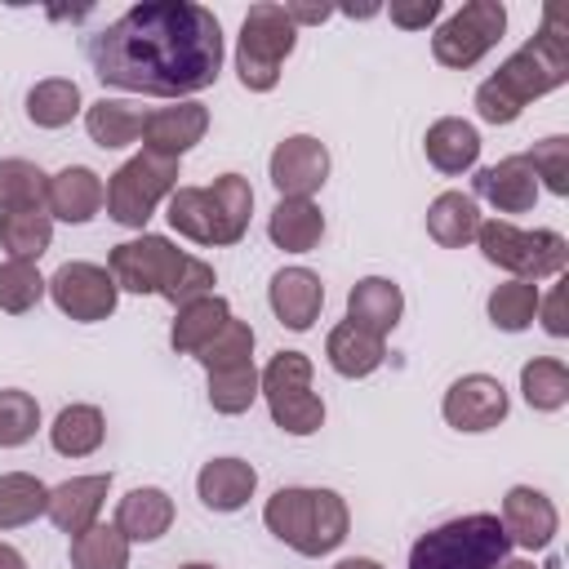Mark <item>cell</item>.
<instances>
[{
  "mask_svg": "<svg viewBox=\"0 0 569 569\" xmlns=\"http://www.w3.org/2000/svg\"><path fill=\"white\" fill-rule=\"evenodd\" d=\"M93 76L107 89L191 98L222 71V22L196 0H142L89 36Z\"/></svg>",
  "mask_w": 569,
  "mask_h": 569,
  "instance_id": "obj_1",
  "label": "cell"
},
{
  "mask_svg": "<svg viewBox=\"0 0 569 569\" xmlns=\"http://www.w3.org/2000/svg\"><path fill=\"white\" fill-rule=\"evenodd\" d=\"M569 80V44L556 27V13L542 18V31L529 36L493 76L476 84V116L485 124H516L525 107Z\"/></svg>",
  "mask_w": 569,
  "mask_h": 569,
  "instance_id": "obj_2",
  "label": "cell"
},
{
  "mask_svg": "<svg viewBox=\"0 0 569 569\" xmlns=\"http://www.w3.org/2000/svg\"><path fill=\"white\" fill-rule=\"evenodd\" d=\"M262 525L267 533H276L289 551L316 560L329 556L347 542L351 529V511L347 498L338 489H307V485H284L267 498L262 507Z\"/></svg>",
  "mask_w": 569,
  "mask_h": 569,
  "instance_id": "obj_3",
  "label": "cell"
},
{
  "mask_svg": "<svg viewBox=\"0 0 569 569\" xmlns=\"http://www.w3.org/2000/svg\"><path fill=\"white\" fill-rule=\"evenodd\" d=\"M511 556V538L493 511H467L427 529L409 547V569H498Z\"/></svg>",
  "mask_w": 569,
  "mask_h": 569,
  "instance_id": "obj_4",
  "label": "cell"
},
{
  "mask_svg": "<svg viewBox=\"0 0 569 569\" xmlns=\"http://www.w3.org/2000/svg\"><path fill=\"white\" fill-rule=\"evenodd\" d=\"M476 244L489 267H502L511 280H529V284L556 280L569 267V240L551 227L525 231L511 218H489L476 227Z\"/></svg>",
  "mask_w": 569,
  "mask_h": 569,
  "instance_id": "obj_5",
  "label": "cell"
},
{
  "mask_svg": "<svg viewBox=\"0 0 569 569\" xmlns=\"http://www.w3.org/2000/svg\"><path fill=\"white\" fill-rule=\"evenodd\" d=\"M298 49V27L289 22L284 4H253L240 22V40H236V76L249 93H271L280 84L284 58Z\"/></svg>",
  "mask_w": 569,
  "mask_h": 569,
  "instance_id": "obj_6",
  "label": "cell"
},
{
  "mask_svg": "<svg viewBox=\"0 0 569 569\" xmlns=\"http://www.w3.org/2000/svg\"><path fill=\"white\" fill-rule=\"evenodd\" d=\"M311 356L302 351H276L271 365L258 369L267 413L284 436H316L325 427V400L311 391Z\"/></svg>",
  "mask_w": 569,
  "mask_h": 569,
  "instance_id": "obj_7",
  "label": "cell"
},
{
  "mask_svg": "<svg viewBox=\"0 0 569 569\" xmlns=\"http://www.w3.org/2000/svg\"><path fill=\"white\" fill-rule=\"evenodd\" d=\"M173 191H178V160L138 151L107 178V218L129 231H142L160 209V200H169Z\"/></svg>",
  "mask_w": 569,
  "mask_h": 569,
  "instance_id": "obj_8",
  "label": "cell"
},
{
  "mask_svg": "<svg viewBox=\"0 0 569 569\" xmlns=\"http://www.w3.org/2000/svg\"><path fill=\"white\" fill-rule=\"evenodd\" d=\"M507 31V4L502 0H467L458 13H449L431 31V58L449 71L476 67Z\"/></svg>",
  "mask_w": 569,
  "mask_h": 569,
  "instance_id": "obj_9",
  "label": "cell"
},
{
  "mask_svg": "<svg viewBox=\"0 0 569 569\" xmlns=\"http://www.w3.org/2000/svg\"><path fill=\"white\" fill-rule=\"evenodd\" d=\"M182 262H187V253L169 236H151V231H142L133 240H120L107 253V271H111L116 289L120 293H138V298L142 293H160L164 298V289L173 284Z\"/></svg>",
  "mask_w": 569,
  "mask_h": 569,
  "instance_id": "obj_10",
  "label": "cell"
},
{
  "mask_svg": "<svg viewBox=\"0 0 569 569\" xmlns=\"http://www.w3.org/2000/svg\"><path fill=\"white\" fill-rule=\"evenodd\" d=\"M49 298L53 307L67 316V320H80V325H98V320H111L116 316V302H120V289L111 280V271L102 262H62L53 276H49Z\"/></svg>",
  "mask_w": 569,
  "mask_h": 569,
  "instance_id": "obj_11",
  "label": "cell"
},
{
  "mask_svg": "<svg viewBox=\"0 0 569 569\" xmlns=\"http://www.w3.org/2000/svg\"><path fill=\"white\" fill-rule=\"evenodd\" d=\"M440 413L453 431L462 436H480V431H493L498 422H507L511 413V396L507 387L493 378V373H462L445 387V400H440Z\"/></svg>",
  "mask_w": 569,
  "mask_h": 569,
  "instance_id": "obj_12",
  "label": "cell"
},
{
  "mask_svg": "<svg viewBox=\"0 0 569 569\" xmlns=\"http://www.w3.org/2000/svg\"><path fill=\"white\" fill-rule=\"evenodd\" d=\"M267 178L280 200H311L329 182V147L316 133H289L267 160Z\"/></svg>",
  "mask_w": 569,
  "mask_h": 569,
  "instance_id": "obj_13",
  "label": "cell"
},
{
  "mask_svg": "<svg viewBox=\"0 0 569 569\" xmlns=\"http://www.w3.org/2000/svg\"><path fill=\"white\" fill-rule=\"evenodd\" d=\"M498 520H502L511 547H520V551H547L556 542V533H560L556 502L533 485H511L502 493V516Z\"/></svg>",
  "mask_w": 569,
  "mask_h": 569,
  "instance_id": "obj_14",
  "label": "cell"
},
{
  "mask_svg": "<svg viewBox=\"0 0 569 569\" xmlns=\"http://www.w3.org/2000/svg\"><path fill=\"white\" fill-rule=\"evenodd\" d=\"M204 133H209V107L196 102V98H182V102L147 111V120H142V151L182 160L196 142H204Z\"/></svg>",
  "mask_w": 569,
  "mask_h": 569,
  "instance_id": "obj_15",
  "label": "cell"
},
{
  "mask_svg": "<svg viewBox=\"0 0 569 569\" xmlns=\"http://www.w3.org/2000/svg\"><path fill=\"white\" fill-rule=\"evenodd\" d=\"M107 204V182L89 169V164H67L58 173H49V191H44V213L53 222H71L84 227L98 218V209Z\"/></svg>",
  "mask_w": 569,
  "mask_h": 569,
  "instance_id": "obj_16",
  "label": "cell"
},
{
  "mask_svg": "<svg viewBox=\"0 0 569 569\" xmlns=\"http://www.w3.org/2000/svg\"><path fill=\"white\" fill-rule=\"evenodd\" d=\"M267 302L276 311V320L293 333H307L316 320H320V307H325V284L311 267H280L267 284Z\"/></svg>",
  "mask_w": 569,
  "mask_h": 569,
  "instance_id": "obj_17",
  "label": "cell"
},
{
  "mask_svg": "<svg viewBox=\"0 0 569 569\" xmlns=\"http://www.w3.org/2000/svg\"><path fill=\"white\" fill-rule=\"evenodd\" d=\"M107 493H111V471L71 476V480H62V485L49 489V511H44V516L53 520V529H62L67 538H76V533H84L89 525H98Z\"/></svg>",
  "mask_w": 569,
  "mask_h": 569,
  "instance_id": "obj_18",
  "label": "cell"
},
{
  "mask_svg": "<svg viewBox=\"0 0 569 569\" xmlns=\"http://www.w3.org/2000/svg\"><path fill=\"white\" fill-rule=\"evenodd\" d=\"M538 178L525 156H502L498 164L476 169V196L493 204V213H529L538 204Z\"/></svg>",
  "mask_w": 569,
  "mask_h": 569,
  "instance_id": "obj_19",
  "label": "cell"
},
{
  "mask_svg": "<svg viewBox=\"0 0 569 569\" xmlns=\"http://www.w3.org/2000/svg\"><path fill=\"white\" fill-rule=\"evenodd\" d=\"M405 316V293L387 276H360L347 289V320L373 338H387Z\"/></svg>",
  "mask_w": 569,
  "mask_h": 569,
  "instance_id": "obj_20",
  "label": "cell"
},
{
  "mask_svg": "<svg viewBox=\"0 0 569 569\" xmlns=\"http://www.w3.org/2000/svg\"><path fill=\"white\" fill-rule=\"evenodd\" d=\"M253 493H258V471H253V462H244V458H209V462L196 471V498H200L209 511H218V516L240 511Z\"/></svg>",
  "mask_w": 569,
  "mask_h": 569,
  "instance_id": "obj_21",
  "label": "cell"
},
{
  "mask_svg": "<svg viewBox=\"0 0 569 569\" xmlns=\"http://www.w3.org/2000/svg\"><path fill=\"white\" fill-rule=\"evenodd\" d=\"M422 151H427L431 169H440L445 178L471 173L476 160H480V129L471 120H462V116H440V120L427 124Z\"/></svg>",
  "mask_w": 569,
  "mask_h": 569,
  "instance_id": "obj_22",
  "label": "cell"
},
{
  "mask_svg": "<svg viewBox=\"0 0 569 569\" xmlns=\"http://www.w3.org/2000/svg\"><path fill=\"white\" fill-rule=\"evenodd\" d=\"M173 498L160 489V485H138L129 489L120 502H116V529L129 538V542H160L169 529H173Z\"/></svg>",
  "mask_w": 569,
  "mask_h": 569,
  "instance_id": "obj_23",
  "label": "cell"
},
{
  "mask_svg": "<svg viewBox=\"0 0 569 569\" xmlns=\"http://www.w3.org/2000/svg\"><path fill=\"white\" fill-rule=\"evenodd\" d=\"M325 360H329V369L338 373V378H369V373H378L382 369V360H387V338H373V333H365V329H356L351 320H342V325H333L329 329V338H325Z\"/></svg>",
  "mask_w": 569,
  "mask_h": 569,
  "instance_id": "obj_24",
  "label": "cell"
},
{
  "mask_svg": "<svg viewBox=\"0 0 569 569\" xmlns=\"http://www.w3.org/2000/svg\"><path fill=\"white\" fill-rule=\"evenodd\" d=\"M209 196V213H213V249L244 240L249 231V213H253V187L240 173H218L213 187H204Z\"/></svg>",
  "mask_w": 569,
  "mask_h": 569,
  "instance_id": "obj_25",
  "label": "cell"
},
{
  "mask_svg": "<svg viewBox=\"0 0 569 569\" xmlns=\"http://www.w3.org/2000/svg\"><path fill=\"white\" fill-rule=\"evenodd\" d=\"M142 120H147V111L133 107V102H124V98H98V102L84 107V133L102 151L133 147L142 138Z\"/></svg>",
  "mask_w": 569,
  "mask_h": 569,
  "instance_id": "obj_26",
  "label": "cell"
},
{
  "mask_svg": "<svg viewBox=\"0 0 569 569\" xmlns=\"http://www.w3.org/2000/svg\"><path fill=\"white\" fill-rule=\"evenodd\" d=\"M267 236L284 253H311L325 240V213L316 200H276L267 218Z\"/></svg>",
  "mask_w": 569,
  "mask_h": 569,
  "instance_id": "obj_27",
  "label": "cell"
},
{
  "mask_svg": "<svg viewBox=\"0 0 569 569\" xmlns=\"http://www.w3.org/2000/svg\"><path fill=\"white\" fill-rule=\"evenodd\" d=\"M476 227H480V209H476V196L467 191H440L427 204V236L440 249H467L476 240Z\"/></svg>",
  "mask_w": 569,
  "mask_h": 569,
  "instance_id": "obj_28",
  "label": "cell"
},
{
  "mask_svg": "<svg viewBox=\"0 0 569 569\" xmlns=\"http://www.w3.org/2000/svg\"><path fill=\"white\" fill-rule=\"evenodd\" d=\"M227 320H231V302H227L222 293H204V298L178 307V316H173V325H169V347H173L178 356H196Z\"/></svg>",
  "mask_w": 569,
  "mask_h": 569,
  "instance_id": "obj_29",
  "label": "cell"
},
{
  "mask_svg": "<svg viewBox=\"0 0 569 569\" xmlns=\"http://www.w3.org/2000/svg\"><path fill=\"white\" fill-rule=\"evenodd\" d=\"M102 440H107V418L98 405H62L49 427V445L62 458H89L102 449Z\"/></svg>",
  "mask_w": 569,
  "mask_h": 569,
  "instance_id": "obj_30",
  "label": "cell"
},
{
  "mask_svg": "<svg viewBox=\"0 0 569 569\" xmlns=\"http://www.w3.org/2000/svg\"><path fill=\"white\" fill-rule=\"evenodd\" d=\"M80 111H84L80 84L67 80V76H44L27 89V120L36 129H67Z\"/></svg>",
  "mask_w": 569,
  "mask_h": 569,
  "instance_id": "obj_31",
  "label": "cell"
},
{
  "mask_svg": "<svg viewBox=\"0 0 569 569\" xmlns=\"http://www.w3.org/2000/svg\"><path fill=\"white\" fill-rule=\"evenodd\" d=\"M520 396L538 413H556L569 405V365L556 356H533L520 365Z\"/></svg>",
  "mask_w": 569,
  "mask_h": 569,
  "instance_id": "obj_32",
  "label": "cell"
},
{
  "mask_svg": "<svg viewBox=\"0 0 569 569\" xmlns=\"http://www.w3.org/2000/svg\"><path fill=\"white\" fill-rule=\"evenodd\" d=\"M49 511V485L31 471H4L0 476V533L22 529Z\"/></svg>",
  "mask_w": 569,
  "mask_h": 569,
  "instance_id": "obj_33",
  "label": "cell"
},
{
  "mask_svg": "<svg viewBox=\"0 0 569 569\" xmlns=\"http://www.w3.org/2000/svg\"><path fill=\"white\" fill-rule=\"evenodd\" d=\"M538 298L542 289L529 284V280H502L493 284V293L485 298V311H489V325L502 329V333H525L538 316Z\"/></svg>",
  "mask_w": 569,
  "mask_h": 569,
  "instance_id": "obj_34",
  "label": "cell"
},
{
  "mask_svg": "<svg viewBox=\"0 0 569 569\" xmlns=\"http://www.w3.org/2000/svg\"><path fill=\"white\" fill-rule=\"evenodd\" d=\"M49 173L36 160L9 156L0 160V213H22V209H44Z\"/></svg>",
  "mask_w": 569,
  "mask_h": 569,
  "instance_id": "obj_35",
  "label": "cell"
},
{
  "mask_svg": "<svg viewBox=\"0 0 569 569\" xmlns=\"http://www.w3.org/2000/svg\"><path fill=\"white\" fill-rule=\"evenodd\" d=\"M53 244V218L44 209H22V213H0V249L9 258L36 262Z\"/></svg>",
  "mask_w": 569,
  "mask_h": 569,
  "instance_id": "obj_36",
  "label": "cell"
},
{
  "mask_svg": "<svg viewBox=\"0 0 569 569\" xmlns=\"http://www.w3.org/2000/svg\"><path fill=\"white\" fill-rule=\"evenodd\" d=\"M129 538L116 525H89L71 538V569H129Z\"/></svg>",
  "mask_w": 569,
  "mask_h": 569,
  "instance_id": "obj_37",
  "label": "cell"
},
{
  "mask_svg": "<svg viewBox=\"0 0 569 569\" xmlns=\"http://www.w3.org/2000/svg\"><path fill=\"white\" fill-rule=\"evenodd\" d=\"M164 218H169V227H173L182 240L213 249V213H209L204 187H178V191L164 200Z\"/></svg>",
  "mask_w": 569,
  "mask_h": 569,
  "instance_id": "obj_38",
  "label": "cell"
},
{
  "mask_svg": "<svg viewBox=\"0 0 569 569\" xmlns=\"http://www.w3.org/2000/svg\"><path fill=\"white\" fill-rule=\"evenodd\" d=\"M258 396H262V387H258V365L253 360L236 365V369H213L209 373V405H213V413H227V418L249 413Z\"/></svg>",
  "mask_w": 569,
  "mask_h": 569,
  "instance_id": "obj_39",
  "label": "cell"
},
{
  "mask_svg": "<svg viewBox=\"0 0 569 569\" xmlns=\"http://www.w3.org/2000/svg\"><path fill=\"white\" fill-rule=\"evenodd\" d=\"M253 342H258L253 325L240 320V316H231V320L196 351V360L204 365V373H213V369H236V365H249V360H253Z\"/></svg>",
  "mask_w": 569,
  "mask_h": 569,
  "instance_id": "obj_40",
  "label": "cell"
},
{
  "mask_svg": "<svg viewBox=\"0 0 569 569\" xmlns=\"http://www.w3.org/2000/svg\"><path fill=\"white\" fill-rule=\"evenodd\" d=\"M44 293H49V280L40 276L36 262H22V258L0 262V311L4 316H27Z\"/></svg>",
  "mask_w": 569,
  "mask_h": 569,
  "instance_id": "obj_41",
  "label": "cell"
},
{
  "mask_svg": "<svg viewBox=\"0 0 569 569\" xmlns=\"http://www.w3.org/2000/svg\"><path fill=\"white\" fill-rule=\"evenodd\" d=\"M40 427V405L31 391L22 387H4L0 391V449H18L36 436Z\"/></svg>",
  "mask_w": 569,
  "mask_h": 569,
  "instance_id": "obj_42",
  "label": "cell"
},
{
  "mask_svg": "<svg viewBox=\"0 0 569 569\" xmlns=\"http://www.w3.org/2000/svg\"><path fill=\"white\" fill-rule=\"evenodd\" d=\"M538 187H547L551 196H569V138L565 133H551V138H538L529 151H525Z\"/></svg>",
  "mask_w": 569,
  "mask_h": 569,
  "instance_id": "obj_43",
  "label": "cell"
},
{
  "mask_svg": "<svg viewBox=\"0 0 569 569\" xmlns=\"http://www.w3.org/2000/svg\"><path fill=\"white\" fill-rule=\"evenodd\" d=\"M440 13H445L440 0H413V4H400V0H396V4L387 9V18H391L400 31H427Z\"/></svg>",
  "mask_w": 569,
  "mask_h": 569,
  "instance_id": "obj_44",
  "label": "cell"
},
{
  "mask_svg": "<svg viewBox=\"0 0 569 569\" xmlns=\"http://www.w3.org/2000/svg\"><path fill=\"white\" fill-rule=\"evenodd\" d=\"M533 320H542V329L551 333V338H565L569 333V316H565V284H556L551 293H542L538 298V316Z\"/></svg>",
  "mask_w": 569,
  "mask_h": 569,
  "instance_id": "obj_45",
  "label": "cell"
},
{
  "mask_svg": "<svg viewBox=\"0 0 569 569\" xmlns=\"http://www.w3.org/2000/svg\"><path fill=\"white\" fill-rule=\"evenodd\" d=\"M284 13H289L293 27H316V22H325L333 9H329V4H284Z\"/></svg>",
  "mask_w": 569,
  "mask_h": 569,
  "instance_id": "obj_46",
  "label": "cell"
},
{
  "mask_svg": "<svg viewBox=\"0 0 569 569\" xmlns=\"http://www.w3.org/2000/svg\"><path fill=\"white\" fill-rule=\"evenodd\" d=\"M0 569H27V556L13 542H0Z\"/></svg>",
  "mask_w": 569,
  "mask_h": 569,
  "instance_id": "obj_47",
  "label": "cell"
},
{
  "mask_svg": "<svg viewBox=\"0 0 569 569\" xmlns=\"http://www.w3.org/2000/svg\"><path fill=\"white\" fill-rule=\"evenodd\" d=\"M333 569H387V565H378L373 556H347V560H338Z\"/></svg>",
  "mask_w": 569,
  "mask_h": 569,
  "instance_id": "obj_48",
  "label": "cell"
},
{
  "mask_svg": "<svg viewBox=\"0 0 569 569\" xmlns=\"http://www.w3.org/2000/svg\"><path fill=\"white\" fill-rule=\"evenodd\" d=\"M498 569H538V565H533V560H516V556H507Z\"/></svg>",
  "mask_w": 569,
  "mask_h": 569,
  "instance_id": "obj_49",
  "label": "cell"
},
{
  "mask_svg": "<svg viewBox=\"0 0 569 569\" xmlns=\"http://www.w3.org/2000/svg\"><path fill=\"white\" fill-rule=\"evenodd\" d=\"M178 569H218V565H209V560H187V565H178Z\"/></svg>",
  "mask_w": 569,
  "mask_h": 569,
  "instance_id": "obj_50",
  "label": "cell"
}]
</instances>
